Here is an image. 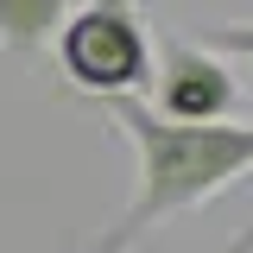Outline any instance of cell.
<instances>
[{"label": "cell", "instance_id": "6da1fadb", "mask_svg": "<svg viewBox=\"0 0 253 253\" xmlns=\"http://www.w3.org/2000/svg\"><path fill=\"white\" fill-rule=\"evenodd\" d=\"M101 108L139 152V184H133V203L121 209V221L95 241V253H126L165 215L215 203L221 190L253 177V126H241V121L177 126V121H158L146 108V95H121V101H101Z\"/></svg>", "mask_w": 253, "mask_h": 253}, {"label": "cell", "instance_id": "7a4b0ae2", "mask_svg": "<svg viewBox=\"0 0 253 253\" xmlns=\"http://www.w3.org/2000/svg\"><path fill=\"white\" fill-rule=\"evenodd\" d=\"M70 89L95 101H121V95L152 89V38L133 0H89L83 13H70L63 32L51 38Z\"/></svg>", "mask_w": 253, "mask_h": 253}, {"label": "cell", "instance_id": "3957f363", "mask_svg": "<svg viewBox=\"0 0 253 253\" xmlns=\"http://www.w3.org/2000/svg\"><path fill=\"white\" fill-rule=\"evenodd\" d=\"M241 101V83L234 70L209 51V44H190V38H165L152 70V108L158 121H177V126H215L234 114Z\"/></svg>", "mask_w": 253, "mask_h": 253}, {"label": "cell", "instance_id": "277c9868", "mask_svg": "<svg viewBox=\"0 0 253 253\" xmlns=\"http://www.w3.org/2000/svg\"><path fill=\"white\" fill-rule=\"evenodd\" d=\"M63 19H70V0H0V44L13 57H32L63 32Z\"/></svg>", "mask_w": 253, "mask_h": 253}, {"label": "cell", "instance_id": "5b68a950", "mask_svg": "<svg viewBox=\"0 0 253 253\" xmlns=\"http://www.w3.org/2000/svg\"><path fill=\"white\" fill-rule=\"evenodd\" d=\"M215 57H247L253 63V19H221V26H209V38H203Z\"/></svg>", "mask_w": 253, "mask_h": 253}, {"label": "cell", "instance_id": "8992f818", "mask_svg": "<svg viewBox=\"0 0 253 253\" xmlns=\"http://www.w3.org/2000/svg\"><path fill=\"white\" fill-rule=\"evenodd\" d=\"M234 253H253V241H241V247H234Z\"/></svg>", "mask_w": 253, "mask_h": 253}]
</instances>
